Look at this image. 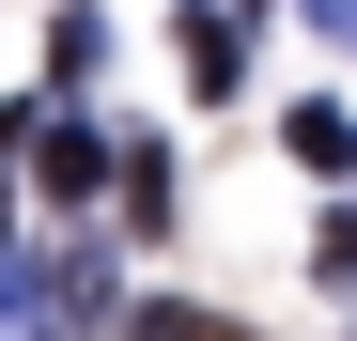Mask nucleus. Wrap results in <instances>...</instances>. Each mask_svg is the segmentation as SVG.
I'll list each match as a JSON object with an SVG mask.
<instances>
[{"instance_id": "1", "label": "nucleus", "mask_w": 357, "mask_h": 341, "mask_svg": "<svg viewBox=\"0 0 357 341\" xmlns=\"http://www.w3.org/2000/svg\"><path fill=\"white\" fill-rule=\"evenodd\" d=\"M125 341H249V326H218V310H140Z\"/></svg>"}, {"instance_id": "2", "label": "nucleus", "mask_w": 357, "mask_h": 341, "mask_svg": "<svg viewBox=\"0 0 357 341\" xmlns=\"http://www.w3.org/2000/svg\"><path fill=\"white\" fill-rule=\"evenodd\" d=\"M326 279H357V217H342V233H326Z\"/></svg>"}]
</instances>
